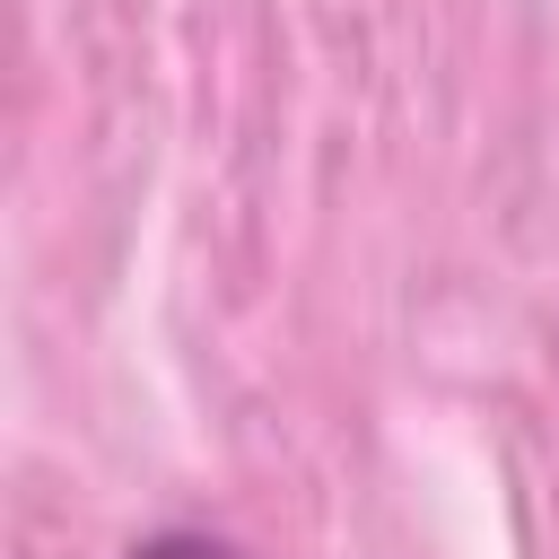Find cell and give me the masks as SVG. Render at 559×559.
<instances>
[{
	"instance_id": "obj_1",
	"label": "cell",
	"mask_w": 559,
	"mask_h": 559,
	"mask_svg": "<svg viewBox=\"0 0 559 559\" xmlns=\"http://www.w3.org/2000/svg\"><path fill=\"white\" fill-rule=\"evenodd\" d=\"M131 559H236L227 542H201V533H157V542H140Z\"/></svg>"
}]
</instances>
